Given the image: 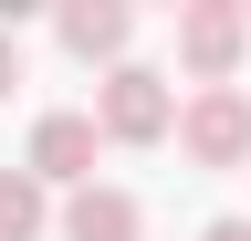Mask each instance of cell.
Listing matches in <instances>:
<instances>
[{
  "label": "cell",
  "instance_id": "obj_1",
  "mask_svg": "<svg viewBox=\"0 0 251 241\" xmlns=\"http://www.w3.org/2000/svg\"><path fill=\"white\" fill-rule=\"evenodd\" d=\"M178 115H188V105L168 95V74H147V63H115V74H105V95H94V126H105L115 147H157Z\"/></svg>",
  "mask_w": 251,
  "mask_h": 241
},
{
  "label": "cell",
  "instance_id": "obj_2",
  "mask_svg": "<svg viewBox=\"0 0 251 241\" xmlns=\"http://www.w3.org/2000/svg\"><path fill=\"white\" fill-rule=\"evenodd\" d=\"M178 147L199 168H241L251 158V95H241V84H199L188 115H178Z\"/></svg>",
  "mask_w": 251,
  "mask_h": 241
},
{
  "label": "cell",
  "instance_id": "obj_3",
  "mask_svg": "<svg viewBox=\"0 0 251 241\" xmlns=\"http://www.w3.org/2000/svg\"><path fill=\"white\" fill-rule=\"evenodd\" d=\"M251 53V11H230V0H199V11H178V63L199 84H230Z\"/></svg>",
  "mask_w": 251,
  "mask_h": 241
},
{
  "label": "cell",
  "instance_id": "obj_4",
  "mask_svg": "<svg viewBox=\"0 0 251 241\" xmlns=\"http://www.w3.org/2000/svg\"><path fill=\"white\" fill-rule=\"evenodd\" d=\"M94 147H105L94 115H42L31 126V178L42 189H94Z\"/></svg>",
  "mask_w": 251,
  "mask_h": 241
},
{
  "label": "cell",
  "instance_id": "obj_5",
  "mask_svg": "<svg viewBox=\"0 0 251 241\" xmlns=\"http://www.w3.org/2000/svg\"><path fill=\"white\" fill-rule=\"evenodd\" d=\"M126 32H136V21L115 11V0H74V11H63V53H74V63H126Z\"/></svg>",
  "mask_w": 251,
  "mask_h": 241
},
{
  "label": "cell",
  "instance_id": "obj_6",
  "mask_svg": "<svg viewBox=\"0 0 251 241\" xmlns=\"http://www.w3.org/2000/svg\"><path fill=\"white\" fill-rule=\"evenodd\" d=\"M136 231H147V210L126 189H74L63 199V241H136Z\"/></svg>",
  "mask_w": 251,
  "mask_h": 241
},
{
  "label": "cell",
  "instance_id": "obj_7",
  "mask_svg": "<svg viewBox=\"0 0 251 241\" xmlns=\"http://www.w3.org/2000/svg\"><path fill=\"white\" fill-rule=\"evenodd\" d=\"M42 220H52L42 178H31V168H0V241H42Z\"/></svg>",
  "mask_w": 251,
  "mask_h": 241
},
{
  "label": "cell",
  "instance_id": "obj_8",
  "mask_svg": "<svg viewBox=\"0 0 251 241\" xmlns=\"http://www.w3.org/2000/svg\"><path fill=\"white\" fill-rule=\"evenodd\" d=\"M11 84H21V32L0 21V95H11Z\"/></svg>",
  "mask_w": 251,
  "mask_h": 241
},
{
  "label": "cell",
  "instance_id": "obj_9",
  "mask_svg": "<svg viewBox=\"0 0 251 241\" xmlns=\"http://www.w3.org/2000/svg\"><path fill=\"white\" fill-rule=\"evenodd\" d=\"M199 241H251V220H209V231H199Z\"/></svg>",
  "mask_w": 251,
  "mask_h": 241
}]
</instances>
